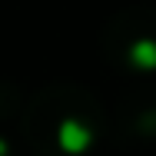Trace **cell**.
Instances as JSON below:
<instances>
[{"label": "cell", "mask_w": 156, "mask_h": 156, "mask_svg": "<svg viewBox=\"0 0 156 156\" xmlns=\"http://www.w3.org/2000/svg\"><path fill=\"white\" fill-rule=\"evenodd\" d=\"M100 53L113 70L129 76L156 73V7L136 3L113 13L100 33Z\"/></svg>", "instance_id": "cell-2"}, {"label": "cell", "mask_w": 156, "mask_h": 156, "mask_svg": "<svg viewBox=\"0 0 156 156\" xmlns=\"http://www.w3.org/2000/svg\"><path fill=\"white\" fill-rule=\"evenodd\" d=\"M20 110H23V96H20V90L13 87V83H0V123L3 120H20Z\"/></svg>", "instance_id": "cell-4"}, {"label": "cell", "mask_w": 156, "mask_h": 156, "mask_svg": "<svg viewBox=\"0 0 156 156\" xmlns=\"http://www.w3.org/2000/svg\"><path fill=\"white\" fill-rule=\"evenodd\" d=\"M0 156H20V150H17V143L7 136V133H0Z\"/></svg>", "instance_id": "cell-5"}, {"label": "cell", "mask_w": 156, "mask_h": 156, "mask_svg": "<svg viewBox=\"0 0 156 156\" xmlns=\"http://www.w3.org/2000/svg\"><path fill=\"white\" fill-rule=\"evenodd\" d=\"M17 126L30 156H90L106 140V110L80 83H47L23 103Z\"/></svg>", "instance_id": "cell-1"}, {"label": "cell", "mask_w": 156, "mask_h": 156, "mask_svg": "<svg viewBox=\"0 0 156 156\" xmlns=\"http://www.w3.org/2000/svg\"><path fill=\"white\" fill-rule=\"evenodd\" d=\"M106 136L116 146H153L156 143V83L143 80L116 96L106 113Z\"/></svg>", "instance_id": "cell-3"}]
</instances>
